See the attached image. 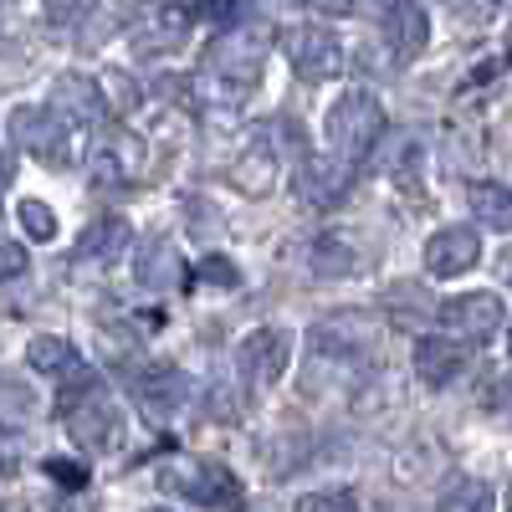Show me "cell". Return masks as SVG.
Wrapping results in <instances>:
<instances>
[{
  "instance_id": "1",
  "label": "cell",
  "mask_w": 512,
  "mask_h": 512,
  "mask_svg": "<svg viewBox=\"0 0 512 512\" xmlns=\"http://www.w3.org/2000/svg\"><path fill=\"white\" fill-rule=\"evenodd\" d=\"M267 52H272L267 21H226L200 57V82L205 88H226V98L236 103L256 88V77L267 67Z\"/></svg>"
},
{
  "instance_id": "2",
  "label": "cell",
  "mask_w": 512,
  "mask_h": 512,
  "mask_svg": "<svg viewBox=\"0 0 512 512\" xmlns=\"http://www.w3.org/2000/svg\"><path fill=\"white\" fill-rule=\"evenodd\" d=\"M57 410H62V420H67V431H72L77 446H88V451H113L118 446V405L98 390V379H93L88 364L62 379Z\"/></svg>"
},
{
  "instance_id": "3",
  "label": "cell",
  "mask_w": 512,
  "mask_h": 512,
  "mask_svg": "<svg viewBox=\"0 0 512 512\" xmlns=\"http://www.w3.org/2000/svg\"><path fill=\"white\" fill-rule=\"evenodd\" d=\"M384 134V108L374 93H344L333 108H328V144L338 159L359 164Z\"/></svg>"
},
{
  "instance_id": "4",
  "label": "cell",
  "mask_w": 512,
  "mask_h": 512,
  "mask_svg": "<svg viewBox=\"0 0 512 512\" xmlns=\"http://www.w3.org/2000/svg\"><path fill=\"white\" fill-rule=\"evenodd\" d=\"M159 487L175 492V497H190V502H200V507H236V502H241V482L226 472V466L200 461V456L164 461Z\"/></svg>"
},
{
  "instance_id": "5",
  "label": "cell",
  "mask_w": 512,
  "mask_h": 512,
  "mask_svg": "<svg viewBox=\"0 0 512 512\" xmlns=\"http://www.w3.org/2000/svg\"><path fill=\"white\" fill-rule=\"evenodd\" d=\"M11 144L16 149H26L31 159H41V164H52V169H62V164H72V134H67V118L57 113V108H36V103H21L16 113H11Z\"/></svg>"
},
{
  "instance_id": "6",
  "label": "cell",
  "mask_w": 512,
  "mask_h": 512,
  "mask_svg": "<svg viewBox=\"0 0 512 512\" xmlns=\"http://www.w3.org/2000/svg\"><path fill=\"white\" fill-rule=\"evenodd\" d=\"M313 349L323 359H369L379 349V328L359 308H338L333 318L313 323Z\"/></svg>"
},
{
  "instance_id": "7",
  "label": "cell",
  "mask_w": 512,
  "mask_h": 512,
  "mask_svg": "<svg viewBox=\"0 0 512 512\" xmlns=\"http://www.w3.org/2000/svg\"><path fill=\"white\" fill-rule=\"evenodd\" d=\"M236 364H241L246 390H267V384H277L292 364V338L282 328H251L236 349Z\"/></svg>"
},
{
  "instance_id": "8",
  "label": "cell",
  "mask_w": 512,
  "mask_h": 512,
  "mask_svg": "<svg viewBox=\"0 0 512 512\" xmlns=\"http://www.w3.org/2000/svg\"><path fill=\"white\" fill-rule=\"evenodd\" d=\"M502 297L497 292H461L451 303H436V318L446 323L451 338H466V344H482L502 328Z\"/></svg>"
},
{
  "instance_id": "9",
  "label": "cell",
  "mask_w": 512,
  "mask_h": 512,
  "mask_svg": "<svg viewBox=\"0 0 512 512\" xmlns=\"http://www.w3.org/2000/svg\"><path fill=\"white\" fill-rule=\"evenodd\" d=\"M287 57L303 82H323V77L344 72V47H338V36L328 26H297L287 36Z\"/></svg>"
},
{
  "instance_id": "10",
  "label": "cell",
  "mask_w": 512,
  "mask_h": 512,
  "mask_svg": "<svg viewBox=\"0 0 512 512\" xmlns=\"http://www.w3.org/2000/svg\"><path fill=\"white\" fill-rule=\"evenodd\" d=\"M190 400V379L180 369H144L134 379V405L149 425H169Z\"/></svg>"
},
{
  "instance_id": "11",
  "label": "cell",
  "mask_w": 512,
  "mask_h": 512,
  "mask_svg": "<svg viewBox=\"0 0 512 512\" xmlns=\"http://www.w3.org/2000/svg\"><path fill=\"white\" fill-rule=\"evenodd\" d=\"M354 185V164L349 159H338V154H303V169H297V190H303V200L313 210H333V205H344Z\"/></svg>"
},
{
  "instance_id": "12",
  "label": "cell",
  "mask_w": 512,
  "mask_h": 512,
  "mask_svg": "<svg viewBox=\"0 0 512 512\" xmlns=\"http://www.w3.org/2000/svg\"><path fill=\"white\" fill-rule=\"evenodd\" d=\"M226 180H231L241 195H251V200L272 195V190H277V149H272V139H267V134H251V139L236 149V159L226 164Z\"/></svg>"
},
{
  "instance_id": "13",
  "label": "cell",
  "mask_w": 512,
  "mask_h": 512,
  "mask_svg": "<svg viewBox=\"0 0 512 512\" xmlns=\"http://www.w3.org/2000/svg\"><path fill=\"white\" fill-rule=\"evenodd\" d=\"M52 108L67 123H82V128H93V123L108 118V98L98 88V77H88V72H62L52 82Z\"/></svg>"
},
{
  "instance_id": "14",
  "label": "cell",
  "mask_w": 512,
  "mask_h": 512,
  "mask_svg": "<svg viewBox=\"0 0 512 512\" xmlns=\"http://www.w3.org/2000/svg\"><path fill=\"white\" fill-rule=\"evenodd\" d=\"M185 36H190V6H154L144 21L128 26V41H134V52H144V57L175 52Z\"/></svg>"
},
{
  "instance_id": "15",
  "label": "cell",
  "mask_w": 512,
  "mask_h": 512,
  "mask_svg": "<svg viewBox=\"0 0 512 512\" xmlns=\"http://www.w3.org/2000/svg\"><path fill=\"white\" fill-rule=\"evenodd\" d=\"M477 256H482L477 231L446 226V231H436L431 241H425V272H431V277H456V272H472Z\"/></svg>"
},
{
  "instance_id": "16",
  "label": "cell",
  "mask_w": 512,
  "mask_h": 512,
  "mask_svg": "<svg viewBox=\"0 0 512 512\" xmlns=\"http://www.w3.org/2000/svg\"><path fill=\"white\" fill-rule=\"evenodd\" d=\"M384 41H390V52L400 62H415L425 52V41H431V16H425L420 0H390V11H384Z\"/></svg>"
},
{
  "instance_id": "17",
  "label": "cell",
  "mask_w": 512,
  "mask_h": 512,
  "mask_svg": "<svg viewBox=\"0 0 512 512\" xmlns=\"http://www.w3.org/2000/svg\"><path fill=\"white\" fill-rule=\"evenodd\" d=\"M134 277H139V287H149V292L180 287V282H185V262H180L175 241H169V236H144V241H139V256H134Z\"/></svg>"
},
{
  "instance_id": "18",
  "label": "cell",
  "mask_w": 512,
  "mask_h": 512,
  "mask_svg": "<svg viewBox=\"0 0 512 512\" xmlns=\"http://www.w3.org/2000/svg\"><path fill=\"white\" fill-rule=\"evenodd\" d=\"M456 374H461L456 338H420L415 344V379L431 384V390H441V384H451Z\"/></svg>"
},
{
  "instance_id": "19",
  "label": "cell",
  "mask_w": 512,
  "mask_h": 512,
  "mask_svg": "<svg viewBox=\"0 0 512 512\" xmlns=\"http://www.w3.org/2000/svg\"><path fill=\"white\" fill-rule=\"evenodd\" d=\"M123 246H128V221L103 216V221H93L88 231H82V241H77V262L103 267V262H113V256H118Z\"/></svg>"
},
{
  "instance_id": "20",
  "label": "cell",
  "mask_w": 512,
  "mask_h": 512,
  "mask_svg": "<svg viewBox=\"0 0 512 512\" xmlns=\"http://www.w3.org/2000/svg\"><path fill=\"white\" fill-rule=\"evenodd\" d=\"M384 313H395L400 328H420V323L436 318V297L420 282H395L390 292H384Z\"/></svg>"
},
{
  "instance_id": "21",
  "label": "cell",
  "mask_w": 512,
  "mask_h": 512,
  "mask_svg": "<svg viewBox=\"0 0 512 512\" xmlns=\"http://www.w3.org/2000/svg\"><path fill=\"white\" fill-rule=\"evenodd\" d=\"M308 267H313V277H354L359 256H354V246H349L344 236L323 231V236L308 246Z\"/></svg>"
},
{
  "instance_id": "22",
  "label": "cell",
  "mask_w": 512,
  "mask_h": 512,
  "mask_svg": "<svg viewBox=\"0 0 512 512\" xmlns=\"http://www.w3.org/2000/svg\"><path fill=\"white\" fill-rule=\"evenodd\" d=\"M472 216L492 231H512V185L502 180H477L472 185Z\"/></svg>"
},
{
  "instance_id": "23",
  "label": "cell",
  "mask_w": 512,
  "mask_h": 512,
  "mask_svg": "<svg viewBox=\"0 0 512 512\" xmlns=\"http://www.w3.org/2000/svg\"><path fill=\"white\" fill-rule=\"evenodd\" d=\"M26 359H31V369H41V374H57V379H67L72 369H82L77 349L67 344V338H57V333H36L31 344H26Z\"/></svg>"
},
{
  "instance_id": "24",
  "label": "cell",
  "mask_w": 512,
  "mask_h": 512,
  "mask_svg": "<svg viewBox=\"0 0 512 512\" xmlns=\"http://www.w3.org/2000/svg\"><path fill=\"white\" fill-rule=\"evenodd\" d=\"M36 395L26 390V384L16 379V374H0V425L6 431H21V425H31L36 420Z\"/></svg>"
},
{
  "instance_id": "25",
  "label": "cell",
  "mask_w": 512,
  "mask_h": 512,
  "mask_svg": "<svg viewBox=\"0 0 512 512\" xmlns=\"http://www.w3.org/2000/svg\"><path fill=\"white\" fill-rule=\"evenodd\" d=\"M441 507H446V512H487V507H497V492L482 487L477 477H456V482L441 492Z\"/></svg>"
},
{
  "instance_id": "26",
  "label": "cell",
  "mask_w": 512,
  "mask_h": 512,
  "mask_svg": "<svg viewBox=\"0 0 512 512\" xmlns=\"http://www.w3.org/2000/svg\"><path fill=\"white\" fill-rule=\"evenodd\" d=\"M16 216H21V226H26L31 241H52V236H57V216H52V210L41 205V200H21Z\"/></svg>"
},
{
  "instance_id": "27",
  "label": "cell",
  "mask_w": 512,
  "mask_h": 512,
  "mask_svg": "<svg viewBox=\"0 0 512 512\" xmlns=\"http://www.w3.org/2000/svg\"><path fill=\"white\" fill-rule=\"evenodd\" d=\"M98 88H103V98H108V113H134V103H139V88L128 82L123 72H108V77H98Z\"/></svg>"
},
{
  "instance_id": "28",
  "label": "cell",
  "mask_w": 512,
  "mask_h": 512,
  "mask_svg": "<svg viewBox=\"0 0 512 512\" xmlns=\"http://www.w3.org/2000/svg\"><path fill=\"white\" fill-rule=\"evenodd\" d=\"M195 282L200 287H241V272L231 256H205V262L195 267Z\"/></svg>"
},
{
  "instance_id": "29",
  "label": "cell",
  "mask_w": 512,
  "mask_h": 512,
  "mask_svg": "<svg viewBox=\"0 0 512 512\" xmlns=\"http://www.w3.org/2000/svg\"><path fill=\"white\" fill-rule=\"evenodd\" d=\"M47 477H52L57 487H88V466L67 461V456H47Z\"/></svg>"
},
{
  "instance_id": "30",
  "label": "cell",
  "mask_w": 512,
  "mask_h": 512,
  "mask_svg": "<svg viewBox=\"0 0 512 512\" xmlns=\"http://www.w3.org/2000/svg\"><path fill=\"white\" fill-rule=\"evenodd\" d=\"M21 272H26V246L0 236V282H16Z\"/></svg>"
},
{
  "instance_id": "31",
  "label": "cell",
  "mask_w": 512,
  "mask_h": 512,
  "mask_svg": "<svg viewBox=\"0 0 512 512\" xmlns=\"http://www.w3.org/2000/svg\"><path fill=\"white\" fill-rule=\"evenodd\" d=\"M297 507H303V512H318V507H359V497L354 492H313V497H303Z\"/></svg>"
},
{
  "instance_id": "32",
  "label": "cell",
  "mask_w": 512,
  "mask_h": 512,
  "mask_svg": "<svg viewBox=\"0 0 512 512\" xmlns=\"http://www.w3.org/2000/svg\"><path fill=\"white\" fill-rule=\"evenodd\" d=\"M487 405H492V410L512 425V374H502V379L492 384V390H487Z\"/></svg>"
},
{
  "instance_id": "33",
  "label": "cell",
  "mask_w": 512,
  "mask_h": 512,
  "mask_svg": "<svg viewBox=\"0 0 512 512\" xmlns=\"http://www.w3.org/2000/svg\"><path fill=\"white\" fill-rule=\"evenodd\" d=\"M11 180V159H0V185H6Z\"/></svg>"
},
{
  "instance_id": "34",
  "label": "cell",
  "mask_w": 512,
  "mask_h": 512,
  "mask_svg": "<svg viewBox=\"0 0 512 512\" xmlns=\"http://www.w3.org/2000/svg\"><path fill=\"white\" fill-rule=\"evenodd\" d=\"M507 349H512V328H507Z\"/></svg>"
},
{
  "instance_id": "35",
  "label": "cell",
  "mask_w": 512,
  "mask_h": 512,
  "mask_svg": "<svg viewBox=\"0 0 512 512\" xmlns=\"http://www.w3.org/2000/svg\"><path fill=\"white\" fill-rule=\"evenodd\" d=\"M507 47H512V26H507Z\"/></svg>"
},
{
  "instance_id": "36",
  "label": "cell",
  "mask_w": 512,
  "mask_h": 512,
  "mask_svg": "<svg viewBox=\"0 0 512 512\" xmlns=\"http://www.w3.org/2000/svg\"><path fill=\"white\" fill-rule=\"evenodd\" d=\"M507 277H512V256H507Z\"/></svg>"
}]
</instances>
